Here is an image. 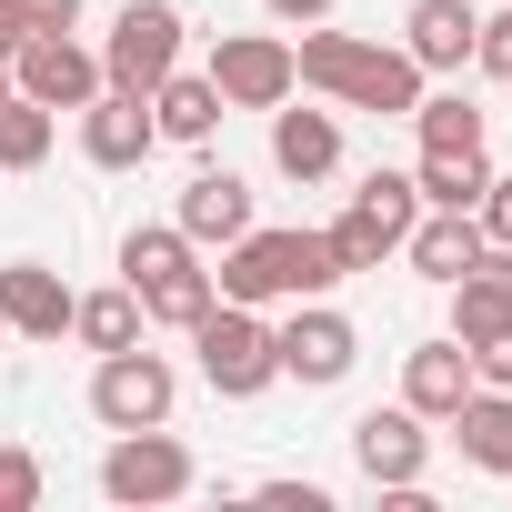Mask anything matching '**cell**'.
<instances>
[{"instance_id":"cell-24","label":"cell","mask_w":512,"mask_h":512,"mask_svg":"<svg viewBox=\"0 0 512 512\" xmlns=\"http://www.w3.org/2000/svg\"><path fill=\"white\" fill-rule=\"evenodd\" d=\"M51 141H61V111H41V101H21V91H0V171H41Z\"/></svg>"},{"instance_id":"cell-25","label":"cell","mask_w":512,"mask_h":512,"mask_svg":"<svg viewBox=\"0 0 512 512\" xmlns=\"http://www.w3.org/2000/svg\"><path fill=\"white\" fill-rule=\"evenodd\" d=\"M211 302H221V292H211V272H201V262H181V272H161V282H141V312H151L161 332H191V322H201Z\"/></svg>"},{"instance_id":"cell-22","label":"cell","mask_w":512,"mask_h":512,"mask_svg":"<svg viewBox=\"0 0 512 512\" xmlns=\"http://www.w3.org/2000/svg\"><path fill=\"white\" fill-rule=\"evenodd\" d=\"M151 121H161V141H211V131H221V91H211V71H171V81L151 91Z\"/></svg>"},{"instance_id":"cell-27","label":"cell","mask_w":512,"mask_h":512,"mask_svg":"<svg viewBox=\"0 0 512 512\" xmlns=\"http://www.w3.org/2000/svg\"><path fill=\"white\" fill-rule=\"evenodd\" d=\"M412 131H422V151H482V111L462 91H422L412 101Z\"/></svg>"},{"instance_id":"cell-32","label":"cell","mask_w":512,"mask_h":512,"mask_svg":"<svg viewBox=\"0 0 512 512\" xmlns=\"http://www.w3.org/2000/svg\"><path fill=\"white\" fill-rule=\"evenodd\" d=\"M262 11H272V21H292V31H312V21H332V11H342V0H262Z\"/></svg>"},{"instance_id":"cell-35","label":"cell","mask_w":512,"mask_h":512,"mask_svg":"<svg viewBox=\"0 0 512 512\" xmlns=\"http://www.w3.org/2000/svg\"><path fill=\"white\" fill-rule=\"evenodd\" d=\"M31 41V11H21V0H0V51H21Z\"/></svg>"},{"instance_id":"cell-7","label":"cell","mask_w":512,"mask_h":512,"mask_svg":"<svg viewBox=\"0 0 512 512\" xmlns=\"http://www.w3.org/2000/svg\"><path fill=\"white\" fill-rule=\"evenodd\" d=\"M211 91H221V111H282L302 91L292 41L282 31H221L211 41Z\"/></svg>"},{"instance_id":"cell-4","label":"cell","mask_w":512,"mask_h":512,"mask_svg":"<svg viewBox=\"0 0 512 512\" xmlns=\"http://www.w3.org/2000/svg\"><path fill=\"white\" fill-rule=\"evenodd\" d=\"M422 221V191H412V171H362V191L342 201V221H332V262L342 272H382L392 251H402V231Z\"/></svg>"},{"instance_id":"cell-23","label":"cell","mask_w":512,"mask_h":512,"mask_svg":"<svg viewBox=\"0 0 512 512\" xmlns=\"http://www.w3.org/2000/svg\"><path fill=\"white\" fill-rule=\"evenodd\" d=\"M482 181H492V161H482V151H422V171H412L422 211H472V201H482Z\"/></svg>"},{"instance_id":"cell-21","label":"cell","mask_w":512,"mask_h":512,"mask_svg":"<svg viewBox=\"0 0 512 512\" xmlns=\"http://www.w3.org/2000/svg\"><path fill=\"white\" fill-rule=\"evenodd\" d=\"M71 332H81V352H131V342L151 332V312H141L131 282H111V292H81V302H71Z\"/></svg>"},{"instance_id":"cell-18","label":"cell","mask_w":512,"mask_h":512,"mask_svg":"<svg viewBox=\"0 0 512 512\" xmlns=\"http://www.w3.org/2000/svg\"><path fill=\"white\" fill-rule=\"evenodd\" d=\"M272 161H282V181H332L342 171V121L332 111H272Z\"/></svg>"},{"instance_id":"cell-31","label":"cell","mask_w":512,"mask_h":512,"mask_svg":"<svg viewBox=\"0 0 512 512\" xmlns=\"http://www.w3.org/2000/svg\"><path fill=\"white\" fill-rule=\"evenodd\" d=\"M472 372H482L492 392H512V322H502L492 342H472Z\"/></svg>"},{"instance_id":"cell-33","label":"cell","mask_w":512,"mask_h":512,"mask_svg":"<svg viewBox=\"0 0 512 512\" xmlns=\"http://www.w3.org/2000/svg\"><path fill=\"white\" fill-rule=\"evenodd\" d=\"M31 31H81V0H21Z\"/></svg>"},{"instance_id":"cell-2","label":"cell","mask_w":512,"mask_h":512,"mask_svg":"<svg viewBox=\"0 0 512 512\" xmlns=\"http://www.w3.org/2000/svg\"><path fill=\"white\" fill-rule=\"evenodd\" d=\"M332 282H352V272L332 262V231H262V221H251L241 241H221V272H211V292H221V302H251V312L312 302V292H332Z\"/></svg>"},{"instance_id":"cell-20","label":"cell","mask_w":512,"mask_h":512,"mask_svg":"<svg viewBox=\"0 0 512 512\" xmlns=\"http://www.w3.org/2000/svg\"><path fill=\"white\" fill-rule=\"evenodd\" d=\"M472 251H482V221H472V211H422V221L402 231V262H412L422 282H452Z\"/></svg>"},{"instance_id":"cell-19","label":"cell","mask_w":512,"mask_h":512,"mask_svg":"<svg viewBox=\"0 0 512 512\" xmlns=\"http://www.w3.org/2000/svg\"><path fill=\"white\" fill-rule=\"evenodd\" d=\"M452 442H462V462H472V472H502V482H512V392L472 382V392H462V412H452Z\"/></svg>"},{"instance_id":"cell-26","label":"cell","mask_w":512,"mask_h":512,"mask_svg":"<svg viewBox=\"0 0 512 512\" xmlns=\"http://www.w3.org/2000/svg\"><path fill=\"white\" fill-rule=\"evenodd\" d=\"M181 262H201V251L181 241V221H141V231H121V282H131V292L161 282V272H181Z\"/></svg>"},{"instance_id":"cell-11","label":"cell","mask_w":512,"mask_h":512,"mask_svg":"<svg viewBox=\"0 0 512 512\" xmlns=\"http://www.w3.org/2000/svg\"><path fill=\"white\" fill-rule=\"evenodd\" d=\"M352 462H362L372 492H422V472H432V432H422V412H412V402L362 412V422H352Z\"/></svg>"},{"instance_id":"cell-3","label":"cell","mask_w":512,"mask_h":512,"mask_svg":"<svg viewBox=\"0 0 512 512\" xmlns=\"http://www.w3.org/2000/svg\"><path fill=\"white\" fill-rule=\"evenodd\" d=\"M191 352H201V382L221 402H251V392H272L282 382V352H272V322L251 312V302H211L191 322Z\"/></svg>"},{"instance_id":"cell-36","label":"cell","mask_w":512,"mask_h":512,"mask_svg":"<svg viewBox=\"0 0 512 512\" xmlns=\"http://www.w3.org/2000/svg\"><path fill=\"white\" fill-rule=\"evenodd\" d=\"M0 91H11V51H0Z\"/></svg>"},{"instance_id":"cell-28","label":"cell","mask_w":512,"mask_h":512,"mask_svg":"<svg viewBox=\"0 0 512 512\" xmlns=\"http://www.w3.org/2000/svg\"><path fill=\"white\" fill-rule=\"evenodd\" d=\"M0 512H41V452L0 442Z\"/></svg>"},{"instance_id":"cell-15","label":"cell","mask_w":512,"mask_h":512,"mask_svg":"<svg viewBox=\"0 0 512 512\" xmlns=\"http://www.w3.org/2000/svg\"><path fill=\"white\" fill-rule=\"evenodd\" d=\"M71 282L51 272V262H0V322H11L21 342H61L71 332Z\"/></svg>"},{"instance_id":"cell-29","label":"cell","mask_w":512,"mask_h":512,"mask_svg":"<svg viewBox=\"0 0 512 512\" xmlns=\"http://www.w3.org/2000/svg\"><path fill=\"white\" fill-rule=\"evenodd\" d=\"M472 221H482V241H512V171H492V181H482Z\"/></svg>"},{"instance_id":"cell-10","label":"cell","mask_w":512,"mask_h":512,"mask_svg":"<svg viewBox=\"0 0 512 512\" xmlns=\"http://www.w3.org/2000/svg\"><path fill=\"white\" fill-rule=\"evenodd\" d=\"M11 91L41 101V111H81V101L111 91V81H101V51H81L71 31H31V41L11 51Z\"/></svg>"},{"instance_id":"cell-1","label":"cell","mask_w":512,"mask_h":512,"mask_svg":"<svg viewBox=\"0 0 512 512\" xmlns=\"http://www.w3.org/2000/svg\"><path fill=\"white\" fill-rule=\"evenodd\" d=\"M292 71H302V91H322L342 111H382V121H412V101L432 81L402 41H362V31H322V21L292 41Z\"/></svg>"},{"instance_id":"cell-12","label":"cell","mask_w":512,"mask_h":512,"mask_svg":"<svg viewBox=\"0 0 512 512\" xmlns=\"http://www.w3.org/2000/svg\"><path fill=\"white\" fill-rule=\"evenodd\" d=\"M151 151H161V121H151L141 91H91L81 101V161L91 171H141Z\"/></svg>"},{"instance_id":"cell-14","label":"cell","mask_w":512,"mask_h":512,"mask_svg":"<svg viewBox=\"0 0 512 512\" xmlns=\"http://www.w3.org/2000/svg\"><path fill=\"white\" fill-rule=\"evenodd\" d=\"M171 221H181V241H191V251H221V241H241V231H251V181H241V171H221V161H201V171L181 181V211H171Z\"/></svg>"},{"instance_id":"cell-9","label":"cell","mask_w":512,"mask_h":512,"mask_svg":"<svg viewBox=\"0 0 512 512\" xmlns=\"http://www.w3.org/2000/svg\"><path fill=\"white\" fill-rule=\"evenodd\" d=\"M201 472H191V452L171 442V422H151V432H111V452H101V492L111 502H181Z\"/></svg>"},{"instance_id":"cell-17","label":"cell","mask_w":512,"mask_h":512,"mask_svg":"<svg viewBox=\"0 0 512 512\" xmlns=\"http://www.w3.org/2000/svg\"><path fill=\"white\" fill-rule=\"evenodd\" d=\"M472 41H482L472 0H412V11H402V51L422 71H472Z\"/></svg>"},{"instance_id":"cell-6","label":"cell","mask_w":512,"mask_h":512,"mask_svg":"<svg viewBox=\"0 0 512 512\" xmlns=\"http://www.w3.org/2000/svg\"><path fill=\"white\" fill-rule=\"evenodd\" d=\"M171 402H181V372L161 362V352H101L91 362V422L101 432H151V422H171Z\"/></svg>"},{"instance_id":"cell-13","label":"cell","mask_w":512,"mask_h":512,"mask_svg":"<svg viewBox=\"0 0 512 512\" xmlns=\"http://www.w3.org/2000/svg\"><path fill=\"white\" fill-rule=\"evenodd\" d=\"M442 292H452V342H462V352H472V342H492V332L512 322V241H482Z\"/></svg>"},{"instance_id":"cell-34","label":"cell","mask_w":512,"mask_h":512,"mask_svg":"<svg viewBox=\"0 0 512 512\" xmlns=\"http://www.w3.org/2000/svg\"><path fill=\"white\" fill-rule=\"evenodd\" d=\"M262 492H272V502H302V512H332V492H322V482H262Z\"/></svg>"},{"instance_id":"cell-5","label":"cell","mask_w":512,"mask_h":512,"mask_svg":"<svg viewBox=\"0 0 512 512\" xmlns=\"http://www.w3.org/2000/svg\"><path fill=\"white\" fill-rule=\"evenodd\" d=\"M181 11H171V0H121V21H111V41H101V81L111 91H161L171 71H181Z\"/></svg>"},{"instance_id":"cell-30","label":"cell","mask_w":512,"mask_h":512,"mask_svg":"<svg viewBox=\"0 0 512 512\" xmlns=\"http://www.w3.org/2000/svg\"><path fill=\"white\" fill-rule=\"evenodd\" d=\"M472 71L512 81V11H492V21H482V41H472Z\"/></svg>"},{"instance_id":"cell-37","label":"cell","mask_w":512,"mask_h":512,"mask_svg":"<svg viewBox=\"0 0 512 512\" xmlns=\"http://www.w3.org/2000/svg\"><path fill=\"white\" fill-rule=\"evenodd\" d=\"M0 342H11V322H0Z\"/></svg>"},{"instance_id":"cell-16","label":"cell","mask_w":512,"mask_h":512,"mask_svg":"<svg viewBox=\"0 0 512 512\" xmlns=\"http://www.w3.org/2000/svg\"><path fill=\"white\" fill-rule=\"evenodd\" d=\"M472 382H482V372H472V352H462L452 332H442V342H412V352H402V402H412L422 422H452Z\"/></svg>"},{"instance_id":"cell-8","label":"cell","mask_w":512,"mask_h":512,"mask_svg":"<svg viewBox=\"0 0 512 512\" xmlns=\"http://www.w3.org/2000/svg\"><path fill=\"white\" fill-rule=\"evenodd\" d=\"M272 352H282V382H302V392H332L352 362H362V332L312 292V302H292V322H272Z\"/></svg>"}]
</instances>
